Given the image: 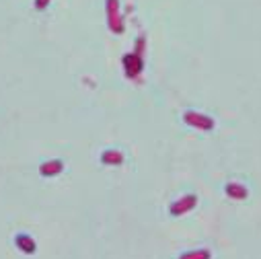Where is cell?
<instances>
[{
	"label": "cell",
	"instance_id": "cell-7",
	"mask_svg": "<svg viewBox=\"0 0 261 259\" xmlns=\"http://www.w3.org/2000/svg\"><path fill=\"white\" fill-rule=\"evenodd\" d=\"M101 163L103 165H109V167H119L123 163V152L121 150H115V148L103 150L101 152Z\"/></svg>",
	"mask_w": 261,
	"mask_h": 259
},
{
	"label": "cell",
	"instance_id": "cell-9",
	"mask_svg": "<svg viewBox=\"0 0 261 259\" xmlns=\"http://www.w3.org/2000/svg\"><path fill=\"white\" fill-rule=\"evenodd\" d=\"M179 259H212V251L210 249H193V251L181 253Z\"/></svg>",
	"mask_w": 261,
	"mask_h": 259
},
{
	"label": "cell",
	"instance_id": "cell-1",
	"mask_svg": "<svg viewBox=\"0 0 261 259\" xmlns=\"http://www.w3.org/2000/svg\"><path fill=\"white\" fill-rule=\"evenodd\" d=\"M183 121L187 125L195 127V130H202V132H212L214 125H216V121L210 115L200 113V111H185L183 113Z\"/></svg>",
	"mask_w": 261,
	"mask_h": 259
},
{
	"label": "cell",
	"instance_id": "cell-2",
	"mask_svg": "<svg viewBox=\"0 0 261 259\" xmlns=\"http://www.w3.org/2000/svg\"><path fill=\"white\" fill-rule=\"evenodd\" d=\"M121 64H123V70H125V76L127 79H136L144 70V60H142V54H138V51L125 54L123 60H121Z\"/></svg>",
	"mask_w": 261,
	"mask_h": 259
},
{
	"label": "cell",
	"instance_id": "cell-5",
	"mask_svg": "<svg viewBox=\"0 0 261 259\" xmlns=\"http://www.w3.org/2000/svg\"><path fill=\"white\" fill-rule=\"evenodd\" d=\"M224 193L230 200H247L249 198V189L243 183H237V181H228L224 185Z\"/></svg>",
	"mask_w": 261,
	"mask_h": 259
},
{
	"label": "cell",
	"instance_id": "cell-6",
	"mask_svg": "<svg viewBox=\"0 0 261 259\" xmlns=\"http://www.w3.org/2000/svg\"><path fill=\"white\" fill-rule=\"evenodd\" d=\"M62 171H64V163L58 161V159L45 161V163H41V167H39V173H41L43 177H56V175H60Z\"/></svg>",
	"mask_w": 261,
	"mask_h": 259
},
{
	"label": "cell",
	"instance_id": "cell-3",
	"mask_svg": "<svg viewBox=\"0 0 261 259\" xmlns=\"http://www.w3.org/2000/svg\"><path fill=\"white\" fill-rule=\"evenodd\" d=\"M195 206H198V196H195V193H187V196H181L179 200H175L169 206V214L171 216H183V214L191 212Z\"/></svg>",
	"mask_w": 261,
	"mask_h": 259
},
{
	"label": "cell",
	"instance_id": "cell-10",
	"mask_svg": "<svg viewBox=\"0 0 261 259\" xmlns=\"http://www.w3.org/2000/svg\"><path fill=\"white\" fill-rule=\"evenodd\" d=\"M47 5H49V0H35V7L37 9H45Z\"/></svg>",
	"mask_w": 261,
	"mask_h": 259
},
{
	"label": "cell",
	"instance_id": "cell-4",
	"mask_svg": "<svg viewBox=\"0 0 261 259\" xmlns=\"http://www.w3.org/2000/svg\"><path fill=\"white\" fill-rule=\"evenodd\" d=\"M105 11H107L109 29L113 33H121L123 31V23H121V17H119V0H107V3H105Z\"/></svg>",
	"mask_w": 261,
	"mask_h": 259
},
{
	"label": "cell",
	"instance_id": "cell-8",
	"mask_svg": "<svg viewBox=\"0 0 261 259\" xmlns=\"http://www.w3.org/2000/svg\"><path fill=\"white\" fill-rule=\"evenodd\" d=\"M15 245H17L19 251H23V253H27V255H33V253L37 251V245H35V241H33L29 235H17Z\"/></svg>",
	"mask_w": 261,
	"mask_h": 259
}]
</instances>
